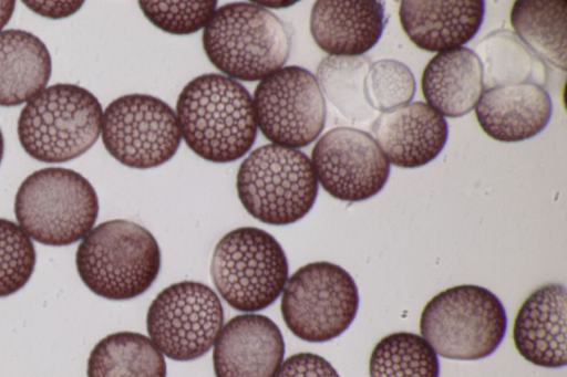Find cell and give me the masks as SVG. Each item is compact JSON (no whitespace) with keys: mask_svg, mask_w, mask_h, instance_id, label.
<instances>
[{"mask_svg":"<svg viewBox=\"0 0 567 377\" xmlns=\"http://www.w3.org/2000/svg\"><path fill=\"white\" fill-rule=\"evenodd\" d=\"M566 1L514 2L511 23L520 41L539 59L566 70Z\"/></svg>","mask_w":567,"mask_h":377,"instance_id":"603a6c76","label":"cell"},{"mask_svg":"<svg viewBox=\"0 0 567 377\" xmlns=\"http://www.w3.org/2000/svg\"><path fill=\"white\" fill-rule=\"evenodd\" d=\"M415 88L410 69L390 59L370 64L363 85L369 106L382 113L411 103Z\"/></svg>","mask_w":567,"mask_h":377,"instance_id":"4316f807","label":"cell"},{"mask_svg":"<svg viewBox=\"0 0 567 377\" xmlns=\"http://www.w3.org/2000/svg\"><path fill=\"white\" fill-rule=\"evenodd\" d=\"M372 132L390 164L416 168L431 163L443 150L449 127L445 118L426 103L412 102L381 113Z\"/></svg>","mask_w":567,"mask_h":377,"instance_id":"9a60e30c","label":"cell"},{"mask_svg":"<svg viewBox=\"0 0 567 377\" xmlns=\"http://www.w3.org/2000/svg\"><path fill=\"white\" fill-rule=\"evenodd\" d=\"M484 59L486 85L533 82V56L509 31H495L477 46Z\"/></svg>","mask_w":567,"mask_h":377,"instance_id":"484cf974","label":"cell"},{"mask_svg":"<svg viewBox=\"0 0 567 377\" xmlns=\"http://www.w3.org/2000/svg\"><path fill=\"white\" fill-rule=\"evenodd\" d=\"M224 323L217 294L206 284L182 281L162 290L146 314V329L157 349L169 359L189 362L214 345Z\"/></svg>","mask_w":567,"mask_h":377,"instance_id":"30bf717a","label":"cell"},{"mask_svg":"<svg viewBox=\"0 0 567 377\" xmlns=\"http://www.w3.org/2000/svg\"><path fill=\"white\" fill-rule=\"evenodd\" d=\"M507 328L499 299L474 284L449 287L434 295L420 317L422 337L436 355L456 360H476L493 354Z\"/></svg>","mask_w":567,"mask_h":377,"instance_id":"52a82bcc","label":"cell"},{"mask_svg":"<svg viewBox=\"0 0 567 377\" xmlns=\"http://www.w3.org/2000/svg\"><path fill=\"white\" fill-rule=\"evenodd\" d=\"M566 287L549 283L537 287L520 305L513 325L519 355L533 365L558 368L567 364Z\"/></svg>","mask_w":567,"mask_h":377,"instance_id":"2e32d148","label":"cell"},{"mask_svg":"<svg viewBox=\"0 0 567 377\" xmlns=\"http://www.w3.org/2000/svg\"><path fill=\"white\" fill-rule=\"evenodd\" d=\"M388 17L375 0H319L310 13V33L331 56H360L380 40Z\"/></svg>","mask_w":567,"mask_h":377,"instance_id":"ac0fdd59","label":"cell"},{"mask_svg":"<svg viewBox=\"0 0 567 377\" xmlns=\"http://www.w3.org/2000/svg\"><path fill=\"white\" fill-rule=\"evenodd\" d=\"M101 136L114 159L136 169L165 164L182 140L173 108L155 96L136 93L120 96L107 105Z\"/></svg>","mask_w":567,"mask_h":377,"instance_id":"8fae6325","label":"cell"},{"mask_svg":"<svg viewBox=\"0 0 567 377\" xmlns=\"http://www.w3.org/2000/svg\"><path fill=\"white\" fill-rule=\"evenodd\" d=\"M14 214L21 229L41 244L63 247L83 239L99 214L97 195L81 174L48 167L18 188Z\"/></svg>","mask_w":567,"mask_h":377,"instance_id":"5b68a950","label":"cell"},{"mask_svg":"<svg viewBox=\"0 0 567 377\" xmlns=\"http://www.w3.org/2000/svg\"><path fill=\"white\" fill-rule=\"evenodd\" d=\"M145 18L163 32L192 34L205 28L217 1H138Z\"/></svg>","mask_w":567,"mask_h":377,"instance_id":"f1b7e54d","label":"cell"},{"mask_svg":"<svg viewBox=\"0 0 567 377\" xmlns=\"http://www.w3.org/2000/svg\"><path fill=\"white\" fill-rule=\"evenodd\" d=\"M213 346L216 377H275L285 356L277 324L255 313L230 318Z\"/></svg>","mask_w":567,"mask_h":377,"instance_id":"5bb4252c","label":"cell"},{"mask_svg":"<svg viewBox=\"0 0 567 377\" xmlns=\"http://www.w3.org/2000/svg\"><path fill=\"white\" fill-rule=\"evenodd\" d=\"M359 292L353 277L327 261L299 268L282 291L280 311L298 338L323 343L340 336L354 321Z\"/></svg>","mask_w":567,"mask_h":377,"instance_id":"9c48e42d","label":"cell"},{"mask_svg":"<svg viewBox=\"0 0 567 377\" xmlns=\"http://www.w3.org/2000/svg\"><path fill=\"white\" fill-rule=\"evenodd\" d=\"M33 12L50 19H61L74 14L83 1H23Z\"/></svg>","mask_w":567,"mask_h":377,"instance_id":"4dcf8cb0","label":"cell"},{"mask_svg":"<svg viewBox=\"0 0 567 377\" xmlns=\"http://www.w3.org/2000/svg\"><path fill=\"white\" fill-rule=\"evenodd\" d=\"M310 160L324 191L341 201L372 198L390 175V163L372 135L353 127L326 132L315 144Z\"/></svg>","mask_w":567,"mask_h":377,"instance_id":"4fadbf2b","label":"cell"},{"mask_svg":"<svg viewBox=\"0 0 567 377\" xmlns=\"http://www.w3.org/2000/svg\"><path fill=\"white\" fill-rule=\"evenodd\" d=\"M275 377H340L334 367L322 356L297 353L282 362Z\"/></svg>","mask_w":567,"mask_h":377,"instance_id":"f546056e","label":"cell"},{"mask_svg":"<svg viewBox=\"0 0 567 377\" xmlns=\"http://www.w3.org/2000/svg\"><path fill=\"white\" fill-rule=\"evenodd\" d=\"M421 86L427 105L443 117L466 115L484 92L482 60L465 46L440 52L426 64Z\"/></svg>","mask_w":567,"mask_h":377,"instance_id":"ffe728a7","label":"cell"},{"mask_svg":"<svg viewBox=\"0 0 567 377\" xmlns=\"http://www.w3.org/2000/svg\"><path fill=\"white\" fill-rule=\"evenodd\" d=\"M161 260L155 237L143 226L124 219L94 227L75 253L84 285L112 301L131 300L146 292L158 275Z\"/></svg>","mask_w":567,"mask_h":377,"instance_id":"3957f363","label":"cell"},{"mask_svg":"<svg viewBox=\"0 0 567 377\" xmlns=\"http://www.w3.org/2000/svg\"><path fill=\"white\" fill-rule=\"evenodd\" d=\"M175 114L188 148L212 163L235 161L256 140L252 97L223 74L206 73L189 81L178 95Z\"/></svg>","mask_w":567,"mask_h":377,"instance_id":"6da1fadb","label":"cell"},{"mask_svg":"<svg viewBox=\"0 0 567 377\" xmlns=\"http://www.w3.org/2000/svg\"><path fill=\"white\" fill-rule=\"evenodd\" d=\"M553 103L548 92L535 82L488 87L482 93L475 115L491 138L515 143L539 134L549 123Z\"/></svg>","mask_w":567,"mask_h":377,"instance_id":"e0dca14e","label":"cell"},{"mask_svg":"<svg viewBox=\"0 0 567 377\" xmlns=\"http://www.w3.org/2000/svg\"><path fill=\"white\" fill-rule=\"evenodd\" d=\"M370 61L367 57L329 56L318 67L319 82L329 101L346 117L357 121L369 115L364 96V77Z\"/></svg>","mask_w":567,"mask_h":377,"instance_id":"d4e9b609","label":"cell"},{"mask_svg":"<svg viewBox=\"0 0 567 377\" xmlns=\"http://www.w3.org/2000/svg\"><path fill=\"white\" fill-rule=\"evenodd\" d=\"M16 8V1L6 0L0 1V31L10 21Z\"/></svg>","mask_w":567,"mask_h":377,"instance_id":"1f68e13d","label":"cell"},{"mask_svg":"<svg viewBox=\"0 0 567 377\" xmlns=\"http://www.w3.org/2000/svg\"><path fill=\"white\" fill-rule=\"evenodd\" d=\"M252 105L257 128L270 144L306 147L326 125L322 90L317 77L301 66H284L259 81Z\"/></svg>","mask_w":567,"mask_h":377,"instance_id":"7c38bea8","label":"cell"},{"mask_svg":"<svg viewBox=\"0 0 567 377\" xmlns=\"http://www.w3.org/2000/svg\"><path fill=\"white\" fill-rule=\"evenodd\" d=\"M202 41L207 59L218 71L245 82L261 81L284 67L291 49L284 22L252 2L216 9Z\"/></svg>","mask_w":567,"mask_h":377,"instance_id":"7a4b0ae2","label":"cell"},{"mask_svg":"<svg viewBox=\"0 0 567 377\" xmlns=\"http://www.w3.org/2000/svg\"><path fill=\"white\" fill-rule=\"evenodd\" d=\"M289 265L280 243L267 231L240 227L216 244L210 276L233 308L254 313L271 305L288 281Z\"/></svg>","mask_w":567,"mask_h":377,"instance_id":"ba28073f","label":"cell"},{"mask_svg":"<svg viewBox=\"0 0 567 377\" xmlns=\"http://www.w3.org/2000/svg\"><path fill=\"white\" fill-rule=\"evenodd\" d=\"M3 150H4V140H3V136H2V133L0 129V164H1V160L3 157Z\"/></svg>","mask_w":567,"mask_h":377,"instance_id":"d6a6232c","label":"cell"},{"mask_svg":"<svg viewBox=\"0 0 567 377\" xmlns=\"http://www.w3.org/2000/svg\"><path fill=\"white\" fill-rule=\"evenodd\" d=\"M370 377H439L440 363L420 335L395 332L381 338L370 355Z\"/></svg>","mask_w":567,"mask_h":377,"instance_id":"cb8c5ba5","label":"cell"},{"mask_svg":"<svg viewBox=\"0 0 567 377\" xmlns=\"http://www.w3.org/2000/svg\"><path fill=\"white\" fill-rule=\"evenodd\" d=\"M484 12L482 0H403L399 18L413 44L440 53L470 42L483 23Z\"/></svg>","mask_w":567,"mask_h":377,"instance_id":"d6986e66","label":"cell"},{"mask_svg":"<svg viewBox=\"0 0 567 377\" xmlns=\"http://www.w3.org/2000/svg\"><path fill=\"white\" fill-rule=\"evenodd\" d=\"M238 198L258 221L287 226L313 207L318 180L310 158L299 149L266 144L241 161L236 177Z\"/></svg>","mask_w":567,"mask_h":377,"instance_id":"8992f818","label":"cell"},{"mask_svg":"<svg viewBox=\"0 0 567 377\" xmlns=\"http://www.w3.org/2000/svg\"><path fill=\"white\" fill-rule=\"evenodd\" d=\"M35 249L16 222L0 218V297L21 290L35 266Z\"/></svg>","mask_w":567,"mask_h":377,"instance_id":"83f0119b","label":"cell"},{"mask_svg":"<svg viewBox=\"0 0 567 377\" xmlns=\"http://www.w3.org/2000/svg\"><path fill=\"white\" fill-rule=\"evenodd\" d=\"M87 377H166L164 355L141 333L116 332L90 353Z\"/></svg>","mask_w":567,"mask_h":377,"instance_id":"7402d4cb","label":"cell"},{"mask_svg":"<svg viewBox=\"0 0 567 377\" xmlns=\"http://www.w3.org/2000/svg\"><path fill=\"white\" fill-rule=\"evenodd\" d=\"M99 100L75 84H54L29 102L18 118V137L32 158L65 163L87 151L101 134Z\"/></svg>","mask_w":567,"mask_h":377,"instance_id":"277c9868","label":"cell"},{"mask_svg":"<svg viewBox=\"0 0 567 377\" xmlns=\"http://www.w3.org/2000/svg\"><path fill=\"white\" fill-rule=\"evenodd\" d=\"M52 62L45 44L23 30L0 31V106L29 102L48 84Z\"/></svg>","mask_w":567,"mask_h":377,"instance_id":"44dd1931","label":"cell"}]
</instances>
